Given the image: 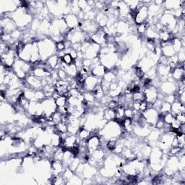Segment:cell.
Listing matches in <instances>:
<instances>
[{"mask_svg": "<svg viewBox=\"0 0 185 185\" xmlns=\"http://www.w3.org/2000/svg\"><path fill=\"white\" fill-rule=\"evenodd\" d=\"M38 48H39L40 56L41 61L47 60L50 57L52 56L53 52L56 49V46L53 40L45 39L41 40L38 42Z\"/></svg>", "mask_w": 185, "mask_h": 185, "instance_id": "1", "label": "cell"}, {"mask_svg": "<svg viewBox=\"0 0 185 185\" xmlns=\"http://www.w3.org/2000/svg\"><path fill=\"white\" fill-rule=\"evenodd\" d=\"M141 3V2H140ZM139 5L138 8L137 9V14L135 17V22L137 25L146 23L148 19V7L145 5Z\"/></svg>", "mask_w": 185, "mask_h": 185, "instance_id": "2", "label": "cell"}, {"mask_svg": "<svg viewBox=\"0 0 185 185\" xmlns=\"http://www.w3.org/2000/svg\"><path fill=\"white\" fill-rule=\"evenodd\" d=\"M98 77H95V76L90 75L86 77L85 80L84 82V85H83V88L85 89L87 91L92 92L95 88L96 86L98 84H101L100 82H98Z\"/></svg>", "mask_w": 185, "mask_h": 185, "instance_id": "3", "label": "cell"}, {"mask_svg": "<svg viewBox=\"0 0 185 185\" xmlns=\"http://www.w3.org/2000/svg\"><path fill=\"white\" fill-rule=\"evenodd\" d=\"M161 93L164 94V95H171L173 94L174 92L175 91L176 86L174 85V83L172 81H167L164 82V83H161Z\"/></svg>", "mask_w": 185, "mask_h": 185, "instance_id": "4", "label": "cell"}, {"mask_svg": "<svg viewBox=\"0 0 185 185\" xmlns=\"http://www.w3.org/2000/svg\"><path fill=\"white\" fill-rule=\"evenodd\" d=\"M65 22L67 23V26L69 29L75 28L79 24V20L77 15H73V14H69L66 16L65 19Z\"/></svg>", "mask_w": 185, "mask_h": 185, "instance_id": "5", "label": "cell"}, {"mask_svg": "<svg viewBox=\"0 0 185 185\" xmlns=\"http://www.w3.org/2000/svg\"><path fill=\"white\" fill-rule=\"evenodd\" d=\"M106 69L104 65L101 64H98V65H96L91 69V75H92L95 76V77H98V78H103L105 73L106 72Z\"/></svg>", "mask_w": 185, "mask_h": 185, "instance_id": "6", "label": "cell"}, {"mask_svg": "<svg viewBox=\"0 0 185 185\" xmlns=\"http://www.w3.org/2000/svg\"><path fill=\"white\" fill-rule=\"evenodd\" d=\"M184 105L179 103V101H174L173 104H172V107H171V113L176 116V114L179 113H184Z\"/></svg>", "mask_w": 185, "mask_h": 185, "instance_id": "7", "label": "cell"}, {"mask_svg": "<svg viewBox=\"0 0 185 185\" xmlns=\"http://www.w3.org/2000/svg\"><path fill=\"white\" fill-rule=\"evenodd\" d=\"M68 98L65 96H60L55 100V103L57 107H63L67 106Z\"/></svg>", "mask_w": 185, "mask_h": 185, "instance_id": "8", "label": "cell"}, {"mask_svg": "<svg viewBox=\"0 0 185 185\" xmlns=\"http://www.w3.org/2000/svg\"><path fill=\"white\" fill-rule=\"evenodd\" d=\"M171 107H172V104L163 101L162 103V105H161L160 112H161V113L163 114L169 113V112H171Z\"/></svg>", "mask_w": 185, "mask_h": 185, "instance_id": "9", "label": "cell"}, {"mask_svg": "<svg viewBox=\"0 0 185 185\" xmlns=\"http://www.w3.org/2000/svg\"><path fill=\"white\" fill-rule=\"evenodd\" d=\"M61 59H62V62L66 64L67 65H71L72 64H74L73 58L71 57V55L69 54H65L63 57L61 58Z\"/></svg>", "mask_w": 185, "mask_h": 185, "instance_id": "10", "label": "cell"}, {"mask_svg": "<svg viewBox=\"0 0 185 185\" xmlns=\"http://www.w3.org/2000/svg\"><path fill=\"white\" fill-rule=\"evenodd\" d=\"M135 75L138 80L143 78L145 76V72L140 67L137 66L135 68Z\"/></svg>", "mask_w": 185, "mask_h": 185, "instance_id": "11", "label": "cell"}, {"mask_svg": "<svg viewBox=\"0 0 185 185\" xmlns=\"http://www.w3.org/2000/svg\"><path fill=\"white\" fill-rule=\"evenodd\" d=\"M106 147L108 148V151H114L115 148H116V145H117V142L116 140H109L106 143Z\"/></svg>", "mask_w": 185, "mask_h": 185, "instance_id": "12", "label": "cell"}, {"mask_svg": "<svg viewBox=\"0 0 185 185\" xmlns=\"http://www.w3.org/2000/svg\"><path fill=\"white\" fill-rule=\"evenodd\" d=\"M174 116L171 112L165 113V114H164L163 121L164 122H165V124H171L172 122L174 121Z\"/></svg>", "mask_w": 185, "mask_h": 185, "instance_id": "13", "label": "cell"}, {"mask_svg": "<svg viewBox=\"0 0 185 185\" xmlns=\"http://www.w3.org/2000/svg\"><path fill=\"white\" fill-rule=\"evenodd\" d=\"M57 72H58V76H59V80H67V78L68 77V75H67V74L66 71L64 70V69H58Z\"/></svg>", "mask_w": 185, "mask_h": 185, "instance_id": "14", "label": "cell"}, {"mask_svg": "<svg viewBox=\"0 0 185 185\" xmlns=\"http://www.w3.org/2000/svg\"><path fill=\"white\" fill-rule=\"evenodd\" d=\"M176 96H175L174 95H173V94H171V95L165 96L163 99V101H165V102L166 103H169V104H172L174 101H176Z\"/></svg>", "mask_w": 185, "mask_h": 185, "instance_id": "15", "label": "cell"}, {"mask_svg": "<svg viewBox=\"0 0 185 185\" xmlns=\"http://www.w3.org/2000/svg\"><path fill=\"white\" fill-rule=\"evenodd\" d=\"M175 119L181 124H185V114L179 113L174 116Z\"/></svg>", "mask_w": 185, "mask_h": 185, "instance_id": "16", "label": "cell"}, {"mask_svg": "<svg viewBox=\"0 0 185 185\" xmlns=\"http://www.w3.org/2000/svg\"><path fill=\"white\" fill-rule=\"evenodd\" d=\"M10 35L12 39H17V38H18L21 36V32H20V30L16 29V30H13V31L10 33Z\"/></svg>", "mask_w": 185, "mask_h": 185, "instance_id": "17", "label": "cell"}, {"mask_svg": "<svg viewBox=\"0 0 185 185\" xmlns=\"http://www.w3.org/2000/svg\"><path fill=\"white\" fill-rule=\"evenodd\" d=\"M78 6L81 10H85L86 7L87 6V3L86 1H79L78 2Z\"/></svg>", "mask_w": 185, "mask_h": 185, "instance_id": "18", "label": "cell"}, {"mask_svg": "<svg viewBox=\"0 0 185 185\" xmlns=\"http://www.w3.org/2000/svg\"><path fill=\"white\" fill-rule=\"evenodd\" d=\"M176 3H178V2H176V1H174V2H173V4H174V5H175V4H176ZM168 8H169V9H171V8H172V9H173V8H174V7H172V6H169V7H168Z\"/></svg>", "mask_w": 185, "mask_h": 185, "instance_id": "19", "label": "cell"}]
</instances>
